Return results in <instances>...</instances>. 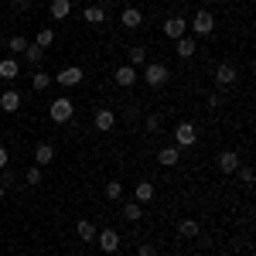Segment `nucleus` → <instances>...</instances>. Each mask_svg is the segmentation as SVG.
Returning a JSON list of instances; mask_svg holds the SVG:
<instances>
[{"label":"nucleus","instance_id":"obj_1","mask_svg":"<svg viewBox=\"0 0 256 256\" xmlns=\"http://www.w3.org/2000/svg\"><path fill=\"white\" fill-rule=\"evenodd\" d=\"M140 79L147 82L150 89H160L164 82L171 79V72H168V65H164V62H147V65H144V72H140Z\"/></svg>","mask_w":256,"mask_h":256},{"label":"nucleus","instance_id":"obj_2","mask_svg":"<svg viewBox=\"0 0 256 256\" xmlns=\"http://www.w3.org/2000/svg\"><path fill=\"white\" fill-rule=\"evenodd\" d=\"M48 116H52V123H68V120L76 116V106H72V99L68 96H58L52 106H48Z\"/></svg>","mask_w":256,"mask_h":256},{"label":"nucleus","instance_id":"obj_3","mask_svg":"<svg viewBox=\"0 0 256 256\" xmlns=\"http://www.w3.org/2000/svg\"><path fill=\"white\" fill-rule=\"evenodd\" d=\"M188 24H192V31H195L198 38H208V34L216 31V18H212L208 10H198V14L188 20Z\"/></svg>","mask_w":256,"mask_h":256},{"label":"nucleus","instance_id":"obj_4","mask_svg":"<svg viewBox=\"0 0 256 256\" xmlns=\"http://www.w3.org/2000/svg\"><path fill=\"white\" fill-rule=\"evenodd\" d=\"M195 144H198L195 123H178L174 126V147H195Z\"/></svg>","mask_w":256,"mask_h":256},{"label":"nucleus","instance_id":"obj_5","mask_svg":"<svg viewBox=\"0 0 256 256\" xmlns=\"http://www.w3.org/2000/svg\"><path fill=\"white\" fill-rule=\"evenodd\" d=\"M137 79H140V72L134 68V65H120L116 72H113V82H116V86H123V89H134V86H137Z\"/></svg>","mask_w":256,"mask_h":256},{"label":"nucleus","instance_id":"obj_6","mask_svg":"<svg viewBox=\"0 0 256 256\" xmlns=\"http://www.w3.org/2000/svg\"><path fill=\"white\" fill-rule=\"evenodd\" d=\"M96 242H99L102 253H116V250H120V232H116V229H99Z\"/></svg>","mask_w":256,"mask_h":256},{"label":"nucleus","instance_id":"obj_7","mask_svg":"<svg viewBox=\"0 0 256 256\" xmlns=\"http://www.w3.org/2000/svg\"><path fill=\"white\" fill-rule=\"evenodd\" d=\"M52 82H58V86H65V89H72V86H79V82H82V68H79V65H68V68H62Z\"/></svg>","mask_w":256,"mask_h":256},{"label":"nucleus","instance_id":"obj_8","mask_svg":"<svg viewBox=\"0 0 256 256\" xmlns=\"http://www.w3.org/2000/svg\"><path fill=\"white\" fill-rule=\"evenodd\" d=\"M20 102H24V99H20L18 89H7V92H0V110H4V113H18Z\"/></svg>","mask_w":256,"mask_h":256},{"label":"nucleus","instance_id":"obj_9","mask_svg":"<svg viewBox=\"0 0 256 256\" xmlns=\"http://www.w3.org/2000/svg\"><path fill=\"white\" fill-rule=\"evenodd\" d=\"M92 123H96V130H102V134H110V130L116 126V113H113V110H96V116H92Z\"/></svg>","mask_w":256,"mask_h":256},{"label":"nucleus","instance_id":"obj_10","mask_svg":"<svg viewBox=\"0 0 256 256\" xmlns=\"http://www.w3.org/2000/svg\"><path fill=\"white\" fill-rule=\"evenodd\" d=\"M218 171H222V174H236V171H239L236 150H222V154H218Z\"/></svg>","mask_w":256,"mask_h":256},{"label":"nucleus","instance_id":"obj_11","mask_svg":"<svg viewBox=\"0 0 256 256\" xmlns=\"http://www.w3.org/2000/svg\"><path fill=\"white\" fill-rule=\"evenodd\" d=\"M216 82L218 86H236V65H229V62L216 65Z\"/></svg>","mask_w":256,"mask_h":256},{"label":"nucleus","instance_id":"obj_12","mask_svg":"<svg viewBox=\"0 0 256 256\" xmlns=\"http://www.w3.org/2000/svg\"><path fill=\"white\" fill-rule=\"evenodd\" d=\"M184 31H188V20L184 18H171V20H164V34L168 38H184Z\"/></svg>","mask_w":256,"mask_h":256},{"label":"nucleus","instance_id":"obj_13","mask_svg":"<svg viewBox=\"0 0 256 256\" xmlns=\"http://www.w3.org/2000/svg\"><path fill=\"white\" fill-rule=\"evenodd\" d=\"M52 160H55V147H52V144H38V147H34V164H38V168H48Z\"/></svg>","mask_w":256,"mask_h":256},{"label":"nucleus","instance_id":"obj_14","mask_svg":"<svg viewBox=\"0 0 256 256\" xmlns=\"http://www.w3.org/2000/svg\"><path fill=\"white\" fill-rule=\"evenodd\" d=\"M158 160L164 164V168H174L178 160H181V147H174V144H171V147H160V150H158Z\"/></svg>","mask_w":256,"mask_h":256},{"label":"nucleus","instance_id":"obj_15","mask_svg":"<svg viewBox=\"0 0 256 256\" xmlns=\"http://www.w3.org/2000/svg\"><path fill=\"white\" fill-rule=\"evenodd\" d=\"M120 20H123V28H126V31H134V28H140V20H144V14H140L137 7H123V14H120Z\"/></svg>","mask_w":256,"mask_h":256},{"label":"nucleus","instance_id":"obj_16","mask_svg":"<svg viewBox=\"0 0 256 256\" xmlns=\"http://www.w3.org/2000/svg\"><path fill=\"white\" fill-rule=\"evenodd\" d=\"M18 76H20L18 58H0V79H4V82H10V79H18Z\"/></svg>","mask_w":256,"mask_h":256},{"label":"nucleus","instance_id":"obj_17","mask_svg":"<svg viewBox=\"0 0 256 256\" xmlns=\"http://www.w3.org/2000/svg\"><path fill=\"white\" fill-rule=\"evenodd\" d=\"M96 232H99V229L89 222V218H82L79 226H76V236H79L82 242H96Z\"/></svg>","mask_w":256,"mask_h":256},{"label":"nucleus","instance_id":"obj_18","mask_svg":"<svg viewBox=\"0 0 256 256\" xmlns=\"http://www.w3.org/2000/svg\"><path fill=\"white\" fill-rule=\"evenodd\" d=\"M82 18L89 20V24H102V20H106V7H102V4H89V7L82 10Z\"/></svg>","mask_w":256,"mask_h":256},{"label":"nucleus","instance_id":"obj_19","mask_svg":"<svg viewBox=\"0 0 256 256\" xmlns=\"http://www.w3.org/2000/svg\"><path fill=\"white\" fill-rule=\"evenodd\" d=\"M134 198H137L140 205H144V202H154V184H150V181H137V184H134Z\"/></svg>","mask_w":256,"mask_h":256},{"label":"nucleus","instance_id":"obj_20","mask_svg":"<svg viewBox=\"0 0 256 256\" xmlns=\"http://www.w3.org/2000/svg\"><path fill=\"white\" fill-rule=\"evenodd\" d=\"M48 10H52V18H55V20H65L68 14H72V0H52Z\"/></svg>","mask_w":256,"mask_h":256},{"label":"nucleus","instance_id":"obj_21","mask_svg":"<svg viewBox=\"0 0 256 256\" xmlns=\"http://www.w3.org/2000/svg\"><path fill=\"white\" fill-rule=\"evenodd\" d=\"M178 55H181V58H192V55H195L198 52V41L195 38H188V34H184V38H178V48H174Z\"/></svg>","mask_w":256,"mask_h":256},{"label":"nucleus","instance_id":"obj_22","mask_svg":"<svg viewBox=\"0 0 256 256\" xmlns=\"http://www.w3.org/2000/svg\"><path fill=\"white\" fill-rule=\"evenodd\" d=\"M24 58H28V65H41V62H44V48L28 44V48H24Z\"/></svg>","mask_w":256,"mask_h":256},{"label":"nucleus","instance_id":"obj_23","mask_svg":"<svg viewBox=\"0 0 256 256\" xmlns=\"http://www.w3.org/2000/svg\"><path fill=\"white\" fill-rule=\"evenodd\" d=\"M126 65H134V68H137V65H147V48H144V44H134V48H130V62H126Z\"/></svg>","mask_w":256,"mask_h":256},{"label":"nucleus","instance_id":"obj_24","mask_svg":"<svg viewBox=\"0 0 256 256\" xmlns=\"http://www.w3.org/2000/svg\"><path fill=\"white\" fill-rule=\"evenodd\" d=\"M48 86H52V76H48V72H34V76H31V89H34V92H44Z\"/></svg>","mask_w":256,"mask_h":256},{"label":"nucleus","instance_id":"obj_25","mask_svg":"<svg viewBox=\"0 0 256 256\" xmlns=\"http://www.w3.org/2000/svg\"><path fill=\"white\" fill-rule=\"evenodd\" d=\"M178 232H181L184 239H195V236H198V222H195V218H181Z\"/></svg>","mask_w":256,"mask_h":256},{"label":"nucleus","instance_id":"obj_26","mask_svg":"<svg viewBox=\"0 0 256 256\" xmlns=\"http://www.w3.org/2000/svg\"><path fill=\"white\" fill-rule=\"evenodd\" d=\"M52 41H55V31H52V28H41L38 34H34V41H31V44H38V48H48Z\"/></svg>","mask_w":256,"mask_h":256},{"label":"nucleus","instance_id":"obj_27","mask_svg":"<svg viewBox=\"0 0 256 256\" xmlns=\"http://www.w3.org/2000/svg\"><path fill=\"white\" fill-rule=\"evenodd\" d=\"M123 216L130 218V222H137L144 216V208H140V202H126V208H123Z\"/></svg>","mask_w":256,"mask_h":256},{"label":"nucleus","instance_id":"obj_28","mask_svg":"<svg viewBox=\"0 0 256 256\" xmlns=\"http://www.w3.org/2000/svg\"><path fill=\"white\" fill-rule=\"evenodd\" d=\"M106 198H110V202L123 198V184H120V181H106Z\"/></svg>","mask_w":256,"mask_h":256},{"label":"nucleus","instance_id":"obj_29","mask_svg":"<svg viewBox=\"0 0 256 256\" xmlns=\"http://www.w3.org/2000/svg\"><path fill=\"white\" fill-rule=\"evenodd\" d=\"M28 44H31V41H28V38H20V34H18V38H10V41H7V48H10L14 55H24V48H28Z\"/></svg>","mask_w":256,"mask_h":256},{"label":"nucleus","instance_id":"obj_30","mask_svg":"<svg viewBox=\"0 0 256 256\" xmlns=\"http://www.w3.org/2000/svg\"><path fill=\"white\" fill-rule=\"evenodd\" d=\"M24 181H28V184H41V168H28Z\"/></svg>","mask_w":256,"mask_h":256},{"label":"nucleus","instance_id":"obj_31","mask_svg":"<svg viewBox=\"0 0 256 256\" xmlns=\"http://www.w3.org/2000/svg\"><path fill=\"white\" fill-rule=\"evenodd\" d=\"M239 178H242V184H253V181H256L253 168H239Z\"/></svg>","mask_w":256,"mask_h":256},{"label":"nucleus","instance_id":"obj_32","mask_svg":"<svg viewBox=\"0 0 256 256\" xmlns=\"http://www.w3.org/2000/svg\"><path fill=\"white\" fill-rule=\"evenodd\" d=\"M140 256H158V250H154V246H150V242H140V250H137Z\"/></svg>","mask_w":256,"mask_h":256},{"label":"nucleus","instance_id":"obj_33","mask_svg":"<svg viewBox=\"0 0 256 256\" xmlns=\"http://www.w3.org/2000/svg\"><path fill=\"white\" fill-rule=\"evenodd\" d=\"M147 130L158 134V130H160V116H147Z\"/></svg>","mask_w":256,"mask_h":256},{"label":"nucleus","instance_id":"obj_34","mask_svg":"<svg viewBox=\"0 0 256 256\" xmlns=\"http://www.w3.org/2000/svg\"><path fill=\"white\" fill-rule=\"evenodd\" d=\"M10 7H14V10H28V7H31V0H10Z\"/></svg>","mask_w":256,"mask_h":256},{"label":"nucleus","instance_id":"obj_35","mask_svg":"<svg viewBox=\"0 0 256 256\" xmlns=\"http://www.w3.org/2000/svg\"><path fill=\"white\" fill-rule=\"evenodd\" d=\"M4 168H7V147L0 144V171H4Z\"/></svg>","mask_w":256,"mask_h":256},{"label":"nucleus","instance_id":"obj_36","mask_svg":"<svg viewBox=\"0 0 256 256\" xmlns=\"http://www.w3.org/2000/svg\"><path fill=\"white\" fill-rule=\"evenodd\" d=\"M4 195H7V184H0V198H4Z\"/></svg>","mask_w":256,"mask_h":256},{"label":"nucleus","instance_id":"obj_37","mask_svg":"<svg viewBox=\"0 0 256 256\" xmlns=\"http://www.w3.org/2000/svg\"><path fill=\"white\" fill-rule=\"evenodd\" d=\"M120 4H123V7H130V4H134V0H120Z\"/></svg>","mask_w":256,"mask_h":256}]
</instances>
